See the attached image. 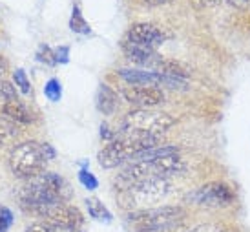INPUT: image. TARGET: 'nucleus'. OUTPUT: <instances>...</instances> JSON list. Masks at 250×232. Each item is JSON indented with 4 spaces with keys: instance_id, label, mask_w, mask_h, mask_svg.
Masks as SVG:
<instances>
[{
    "instance_id": "nucleus-1",
    "label": "nucleus",
    "mask_w": 250,
    "mask_h": 232,
    "mask_svg": "<svg viewBox=\"0 0 250 232\" xmlns=\"http://www.w3.org/2000/svg\"><path fill=\"white\" fill-rule=\"evenodd\" d=\"M161 145H165L163 135L133 134V132L119 134L117 132V137L106 143L104 148L99 152L97 163L99 167L104 170L119 169V167H125L126 163L133 161L141 152L161 147Z\"/></svg>"
},
{
    "instance_id": "nucleus-2",
    "label": "nucleus",
    "mask_w": 250,
    "mask_h": 232,
    "mask_svg": "<svg viewBox=\"0 0 250 232\" xmlns=\"http://www.w3.org/2000/svg\"><path fill=\"white\" fill-rule=\"evenodd\" d=\"M188 211L181 205H157L152 209L130 211L126 223L132 232H174L187 221Z\"/></svg>"
},
{
    "instance_id": "nucleus-3",
    "label": "nucleus",
    "mask_w": 250,
    "mask_h": 232,
    "mask_svg": "<svg viewBox=\"0 0 250 232\" xmlns=\"http://www.w3.org/2000/svg\"><path fill=\"white\" fill-rule=\"evenodd\" d=\"M55 148L49 143L24 141L11 148L9 152V169L21 179H33L46 170V165L55 159Z\"/></svg>"
},
{
    "instance_id": "nucleus-4",
    "label": "nucleus",
    "mask_w": 250,
    "mask_h": 232,
    "mask_svg": "<svg viewBox=\"0 0 250 232\" xmlns=\"http://www.w3.org/2000/svg\"><path fill=\"white\" fill-rule=\"evenodd\" d=\"M172 192V183L167 177H148L139 183L132 185L128 189L121 190V201L123 207L130 211H141V209H152L157 207L161 201H165Z\"/></svg>"
},
{
    "instance_id": "nucleus-5",
    "label": "nucleus",
    "mask_w": 250,
    "mask_h": 232,
    "mask_svg": "<svg viewBox=\"0 0 250 232\" xmlns=\"http://www.w3.org/2000/svg\"><path fill=\"white\" fill-rule=\"evenodd\" d=\"M177 125L172 113L168 112H157L153 108H133L132 112H128L121 121V130L119 134L133 132V134H150V135H163L168 130Z\"/></svg>"
},
{
    "instance_id": "nucleus-6",
    "label": "nucleus",
    "mask_w": 250,
    "mask_h": 232,
    "mask_svg": "<svg viewBox=\"0 0 250 232\" xmlns=\"http://www.w3.org/2000/svg\"><path fill=\"white\" fill-rule=\"evenodd\" d=\"M185 201L192 207H199L207 211H221L236 203V192L225 181H210L190 190Z\"/></svg>"
},
{
    "instance_id": "nucleus-7",
    "label": "nucleus",
    "mask_w": 250,
    "mask_h": 232,
    "mask_svg": "<svg viewBox=\"0 0 250 232\" xmlns=\"http://www.w3.org/2000/svg\"><path fill=\"white\" fill-rule=\"evenodd\" d=\"M117 77L123 79L128 86H153V88H161V90H174V92H185L188 90V81L179 77H170L165 73H159L155 70H148V68H119Z\"/></svg>"
},
{
    "instance_id": "nucleus-8",
    "label": "nucleus",
    "mask_w": 250,
    "mask_h": 232,
    "mask_svg": "<svg viewBox=\"0 0 250 232\" xmlns=\"http://www.w3.org/2000/svg\"><path fill=\"white\" fill-rule=\"evenodd\" d=\"M121 97L125 99L128 105L135 108H155L167 101V93L161 88L153 86H125L121 90Z\"/></svg>"
},
{
    "instance_id": "nucleus-9",
    "label": "nucleus",
    "mask_w": 250,
    "mask_h": 232,
    "mask_svg": "<svg viewBox=\"0 0 250 232\" xmlns=\"http://www.w3.org/2000/svg\"><path fill=\"white\" fill-rule=\"evenodd\" d=\"M125 39L133 44H141V46H146V48L157 49L159 46L165 44L167 35L157 26H153V24L137 22V24H133V26L128 28Z\"/></svg>"
},
{
    "instance_id": "nucleus-10",
    "label": "nucleus",
    "mask_w": 250,
    "mask_h": 232,
    "mask_svg": "<svg viewBox=\"0 0 250 232\" xmlns=\"http://www.w3.org/2000/svg\"><path fill=\"white\" fill-rule=\"evenodd\" d=\"M42 219L57 227H70V229H81L84 225L83 212L68 203H57L49 207Z\"/></svg>"
},
{
    "instance_id": "nucleus-11",
    "label": "nucleus",
    "mask_w": 250,
    "mask_h": 232,
    "mask_svg": "<svg viewBox=\"0 0 250 232\" xmlns=\"http://www.w3.org/2000/svg\"><path fill=\"white\" fill-rule=\"evenodd\" d=\"M121 49H123V53H125V57L130 63L139 66V68H148V70L152 68V64L159 57L157 49L146 48V46H141V44H133L130 41H126V39L121 41Z\"/></svg>"
},
{
    "instance_id": "nucleus-12",
    "label": "nucleus",
    "mask_w": 250,
    "mask_h": 232,
    "mask_svg": "<svg viewBox=\"0 0 250 232\" xmlns=\"http://www.w3.org/2000/svg\"><path fill=\"white\" fill-rule=\"evenodd\" d=\"M35 179L42 187H46L53 196L59 197L61 201H66V203H68V199L71 197V187L62 176H59L55 172H49V170H44V172L39 174Z\"/></svg>"
},
{
    "instance_id": "nucleus-13",
    "label": "nucleus",
    "mask_w": 250,
    "mask_h": 232,
    "mask_svg": "<svg viewBox=\"0 0 250 232\" xmlns=\"http://www.w3.org/2000/svg\"><path fill=\"white\" fill-rule=\"evenodd\" d=\"M150 70H155L159 73H165V75H170V77H179V79H188L192 75V71L188 70L187 66L179 61H174V59H167V57L159 55L157 61L152 64Z\"/></svg>"
},
{
    "instance_id": "nucleus-14",
    "label": "nucleus",
    "mask_w": 250,
    "mask_h": 232,
    "mask_svg": "<svg viewBox=\"0 0 250 232\" xmlns=\"http://www.w3.org/2000/svg\"><path fill=\"white\" fill-rule=\"evenodd\" d=\"M95 106L103 115H113L119 108V95L108 84H101L95 95Z\"/></svg>"
},
{
    "instance_id": "nucleus-15",
    "label": "nucleus",
    "mask_w": 250,
    "mask_h": 232,
    "mask_svg": "<svg viewBox=\"0 0 250 232\" xmlns=\"http://www.w3.org/2000/svg\"><path fill=\"white\" fill-rule=\"evenodd\" d=\"M2 112H4V115H7V119L15 121V123H22V125L35 123L33 112H29L28 106H24L21 101H13V103L4 105L2 106Z\"/></svg>"
},
{
    "instance_id": "nucleus-16",
    "label": "nucleus",
    "mask_w": 250,
    "mask_h": 232,
    "mask_svg": "<svg viewBox=\"0 0 250 232\" xmlns=\"http://www.w3.org/2000/svg\"><path fill=\"white\" fill-rule=\"evenodd\" d=\"M84 203H86L90 218H93L95 221H101V223H111L113 221V214L108 211V207L101 199H97V197H88Z\"/></svg>"
},
{
    "instance_id": "nucleus-17",
    "label": "nucleus",
    "mask_w": 250,
    "mask_h": 232,
    "mask_svg": "<svg viewBox=\"0 0 250 232\" xmlns=\"http://www.w3.org/2000/svg\"><path fill=\"white\" fill-rule=\"evenodd\" d=\"M19 135H21L19 123L7 119V117H0V148L13 145Z\"/></svg>"
},
{
    "instance_id": "nucleus-18",
    "label": "nucleus",
    "mask_w": 250,
    "mask_h": 232,
    "mask_svg": "<svg viewBox=\"0 0 250 232\" xmlns=\"http://www.w3.org/2000/svg\"><path fill=\"white\" fill-rule=\"evenodd\" d=\"M70 29L73 33H77V35H90L91 33L90 24H88V21L83 17V11H81L79 4H73V9H71Z\"/></svg>"
},
{
    "instance_id": "nucleus-19",
    "label": "nucleus",
    "mask_w": 250,
    "mask_h": 232,
    "mask_svg": "<svg viewBox=\"0 0 250 232\" xmlns=\"http://www.w3.org/2000/svg\"><path fill=\"white\" fill-rule=\"evenodd\" d=\"M26 232H81V229H70V227H57L48 221H35L26 227Z\"/></svg>"
},
{
    "instance_id": "nucleus-20",
    "label": "nucleus",
    "mask_w": 250,
    "mask_h": 232,
    "mask_svg": "<svg viewBox=\"0 0 250 232\" xmlns=\"http://www.w3.org/2000/svg\"><path fill=\"white\" fill-rule=\"evenodd\" d=\"M44 95L51 103H59L62 99V84H61V81L55 77L49 79L48 83L44 84Z\"/></svg>"
},
{
    "instance_id": "nucleus-21",
    "label": "nucleus",
    "mask_w": 250,
    "mask_h": 232,
    "mask_svg": "<svg viewBox=\"0 0 250 232\" xmlns=\"http://www.w3.org/2000/svg\"><path fill=\"white\" fill-rule=\"evenodd\" d=\"M88 167V163L84 161L83 163V169L79 170V174H77V177H79V181H81V185H83L86 190H95L99 187V181L97 177L91 174L90 170L86 169Z\"/></svg>"
},
{
    "instance_id": "nucleus-22",
    "label": "nucleus",
    "mask_w": 250,
    "mask_h": 232,
    "mask_svg": "<svg viewBox=\"0 0 250 232\" xmlns=\"http://www.w3.org/2000/svg\"><path fill=\"white\" fill-rule=\"evenodd\" d=\"M37 61L42 64H46V66H57V61H55V49L49 48L48 44H41L39 49H37Z\"/></svg>"
},
{
    "instance_id": "nucleus-23",
    "label": "nucleus",
    "mask_w": 250,
    "mask_h": 232,
    "mask_svg": "<svg viewBox=\"0 0 250 232\" xmlns=\"http://www.w3.org/2000/svg\"><path fill=\"white\" fill-rule=\"evenodd\" d=\"M13 101H19L17 97V88H15L9 81H0V103L2 105H7V103H13Z\"/></svg>"
},
{
    "instance_id": "nucleus-24",
    "label": "nucleus",
    "mask_w": 250,
    "mask_h": 232,
    "mask_svg": "<svg viewBox=\"0 0 250 232\" xmlns=\"http://www.w3.org/2000/svg\"><path fill=\"white\" fill-rule=\"evenodd\" d=\"M174 232H230L227 227L219 225V223H199V225H192L188 229H177Z\"/></svg>"
},
{
    "instance_id": "nucleus-25",
    "label": "nucleus",
    "mask_w": 250,
    "mask_h": 232,
    "mask_svg": "<svg viewBox=\"0 0 250 232\" xmlns=\"http://www.w3.org/2000/svg\"><path fill=\"white\" fill-rule=\"evenodd\" d=\"M13 81H15V84L19 86V90H21L22 93L28 95V93L31 92V83H29L28 75H26V71L22 70V68L13 71Z\"/></svg>"
},
{
    "instance_id": "nucleus-26",
    "label": "nucleus",
    "mask_w": 250,
    "mask_h": 232,
    "mask_svg": "<svg viewBox=\"0 0 250 232\" xmlns=\"http://www.w3.org/2000/svg\"><path fill=\"white\" fill-rule=\"evenodd\" d=\"M13 223V212L7 207H0V232H7Z\"/></svg>"
},
{
    "instance_id": "nucleus-27",
    "label": "nucleus",
    "mask_w": 250,
    "mask_h": 232,
    "mask_svg": "<svg viewBox=\"0 0 250 232\" xmlns=\"http://www.w3.org/2000/svg\"><path fill=\"white\" fill-rule=\"evenodd\" d=\"M55 61L57 64L70 63V46H59V48H55Z\"/></svg>"
},
{
    "instance_id": "nucleus-28",
    "label": "nucleus",
    "mask_w": 250,
    "mask_h": 232,
    "mask_svg": "<svg viewBox=\"0 0 250 232\" xmlns=\"http://www.w3.org/2000/svg\"><path fill=\"white\" fill-rule=\"evenodd\" d=\"M232 7H237V9H245L249 11L250 9V0H227Z\"/></svg>"
},
{
    "instance_id": "nucleus-29",
    "label": "nucleus",
    "mask_w": 250,
    "mask_h": 232,
    "mask_svg": "<svg viewBox=\"0 0 250 232\" xmlns=\"http://www.w3.org/2000/svg\"><path fill=\"white\" fill-rule=\"evenodd\" d=\"M201 7H215L221 4V0H195Z\"/></svg>"
},
{
    "instance_id": "nucleus-30",
    "label": "nucleus",
    "mask_w": 250,
    "mask_h": 232,
    "mask_svg": "<svg viewBox=\"0 0 250 232\" xmlns=\"http://www.w3.org/2000/svg\"><path fill=\"white\" fill-rule=\"evenodd\" d=\"M143 4L146 6H163V4H168V2H172V0H141Z\"/></svg>"
},
{
    "instance_id": "nucleus-31",
    "label": "nucleus",
    "mask_w": 250,
    "mask_h": 232,
    "mask_svg": "<svg viewBox=\"0 0 250 232\" xmlns=\"http://www.w3.org/2000/svg\"><path fill=\"white\" fill-rule=\"evenodd\" d=\"M7 71V61L4 57H0V81L4 79V73Z\"/></svg>"
}]
</instances>
